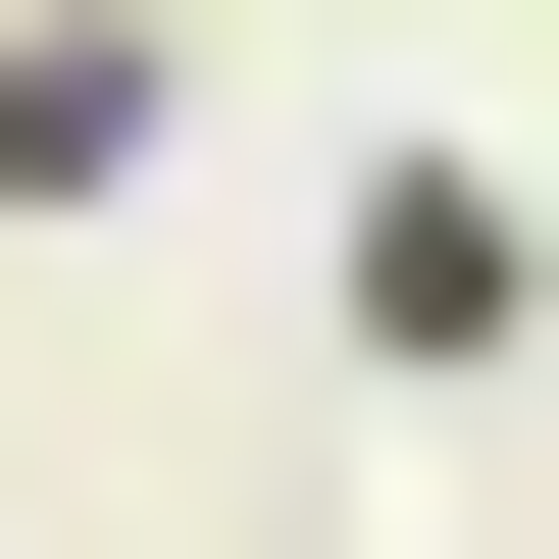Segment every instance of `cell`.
<instances>
[{
  "label": "cell",
  "instance_id": "7a4b0ae2",
  "mask_svg": "<svg viewBox=\"0 0 559 559\" xmlns=\"http://www.w3.org/2000/svg\"><path fill=\"white\" fill-rule=\"evenodd\" d=\"M509 306H559V254H509V153H356V356H407V407H509Z\"/></svg>",
  "mask_w": 559,
  "mask_h": 559
},
{
  "label": "cell",
  "instance_id": "6da1fadb",
  "mask_svg": "<svg viewBox=\"0 0 559 559\" xmlns=\"http://www.w3.org/2000/svg\"><path fill=\"white\" fill-rule=\"evenodd\" d=\"M204 153V0H0V204H153Z\"/></svg>",
  "mask_w": 559,
  "mask_h": 559
}]
</instances>
